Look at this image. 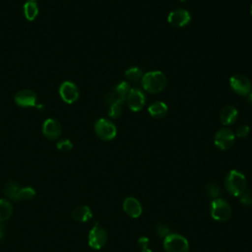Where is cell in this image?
Wrapping results in <instances>:
<instances>
[{
  "label": "cell",
  "instance_id": "cell-28",
  "mask_svg": "<svg viewBox=\"0 0 252 252\" xmlns=\"http://www.w3.org/2000/svg\"><path fill=\"white\" fill-rule=\"evenodd\" d=\"M156 231L159 237H165L167 234L170 233L168 226L165 225L164 223H160V222L156 225Z\"/></svg>",
  "mask_w": 252,
  "mask_h": 252
},
{
  "label": "cell",
  "instance_id": "cell-33",
  "mask_svg": "<svg viewBox=\"0 0 252 252\" xmlns=\"http://www.w3.org/2000/svg\"><path fill=\"white\" fill-rule=\"evenodd\" d=\"M141 252H153L151 249H149V248H147V249H144V250H142Z\"/></svg>",
  "mask_w": 252,
  "mask_h": 252
},
{
  "label": "cell",
  "instance_id": "cell-12",
  "mask_svg": "<svg viewBox=\"0 0 252 252\" xmlns=\"http://www.w3.org/2000/svg\"><path fill=\"white\" fill-rule=\"evenodd\" d=\"M37 95L32 90H21L15 95V102L22 107L36 106Z\"/></svg>",
  "mask_w": 252,
  "mask_h": 252
},
{
  "label": "cell",
  "instance_id": "cell-8",
  "mask_svg": "<svg viewBox=\"0 0 252 252\" xmlns=\"http://www.w3.org/2000/svg\"><path fill=\"white\" fill-rule=\"evenodd\" d=\"M229 85L231 89L240 95H247L252 91V85L250 80L244 75H234L229 79Z\"/></svg>",
  "mask_w": 252,
  "mask_h": 252
},
{
  "label": "cell",
  "instance_id": "cell-13",
  "mask_svg": "<svg viewBox=\"0 0 252 252\" xmlns=\"http://www.w3.org/2000/svg\"><path fill=\"white\" fill-rule=\"evenodd\" d=\"M42 133L49 140H56L61 135V125L54 118H47L42 125Z\"/></svg>",
  "mask_w": 252,
  "mask_h": 252
},
{
  "label": "cell",
  "instance_id": "cell-3",
  "mask_svg": "<svg viewBox=\"0 0 252 252\" xmlns=\"http://www.w3.org/2000/svg\"><path fill=\"white\" fill-rule=\"evenodd\" d=\"M231 214H232L231 206L226 200L220 197L212 200L211 216L215 220L226 221L231 217Z\"/></svg>",
  "mask_w": 252,
  "mask_h": 252
},
{
  "label": "cell",
  "instance_id": "cell-5",
  "mask_svg": "<svg viewBox=\"0 0 252 252\" xmlns=\"http://www.w3.org/2000/svg\"><path fill=\"white\" fill-rule=\"evenodd\" d=\"M107 242V231L99 225L98 222H95L94 225L89 232L88 243L91 248L99 250L101 249Z\"/></svg>",
  "mask_w": 252,
  "mask_h": 252
},
{
  "label": "cell",
  "instance_id": "cell-20",
  "mask_svg": "<svg viewBox=\"0 0 252 252\" xmlns=\"http://www.w3.org/2000/svg\"><path fill=\"white\" fill-rule=\"evenodd\" d=\"M20 186L14 181H9L4 187V194L14 201H18V193Z\"/></svg>",
  "mask_w": 252,
  "mask_h": 252
},
{
  "label": "cell",
  "instance_id": "cell-9",
  "mask_svg": "<svg viewBox=\"0 0 252 252\" xmlns=\"http://www.w3.org/2000/svg\"><path fill=\"white\" fill-rule=\"evenodd\" d=\"M59 94L65 102L73 103L79 98L80 93L75 83L71 81H65L59 87Z\"/></svg>",
  "mask_w": 252,
  "mask_h": 252
},
{
  "label": "cell",
  "instance_id": "cell-7",
  "mask_svg": "<svg viewBox=\"0 0 252 252\" xmlns=\"http://www.w3.org/2000/svg\"><path fill=\"white\" fill-rule=\"evenodd\" d=\"M235 141V135L234 133L226 128H222L220 129L214 138V143L215 145L222 151L228 150L229 148L232 147V145L234 144Z\"/></svg>",
  "mask_w": 252,
  "mask_h": 252
},
{
  "label": "cell",
  "instance_id": "cell-31",
  "mask_svg": "<svg viewBox=\"0 0 252 252\" xmlns=\"http://www.w3.org/2000/svg\"><path fill=\"white\" fill-rule=\"evenodd\" d=\"M5 231H6V229H5V225H4V224H2V223L0 222V239H2V238L4 237V235H5Z\"/></svg>",
  "mask_w": 252,
  "mask_h": 252
},
{
  "label": "cell",
  "instance_id": "cell-10",
  "mask_svg": "<svg viewBox=\"0 0 252 252\" xmlns=\"http://www.w3.org/2000/svg\"><path fill=\"white\" fill-rule=\"evenodd\" d=\"M126 100H127L129 108L132 111L137 112V111H140L144 107V105L146 103V96L141 90L131 89L129 94H127Z\"/></svg>",
  "mask_w": 252,
  "mask_h": 252
},
{
  "label": "cell",
  "instance_id": "cell-14",
  "mask_svg": "<svg viewBox=\"0 0 252 252\" xmlns=\"http://www.w3.org/2000/svg\"><path fill=\"white\" fill-rule=\"evenodd\" d=\"M123 210L131 218H139L142 215L143 208L140 201L134 197H127L123 201Z\"/></svg>",
  "mask_w": 252,
  "mask_h": 252
},
{
  "label": "cell",
  "instance_id": "cell-30",
  "mask_svg": "<svg viewBox=\"0 0 252 252\" xmlns=\"http://www.w3.org/2000/svg\"><path fill=\"white\" fill-rule=\"evenodd\" d=\"M137 243H138V246H139L142 250H144V249L149 248L150 239H149L147 236H141V237L138 239Z\"/></svg>",
  "mask_w": 252,
  "mask_h": 252
},
{
  "label": "cell",
  "instance_id": "cell-27",
  "mask_svg": "<svg viewBox=\"0 0 252 252\" xmlns=\"http://www.w3.org/2000/svg\"><path fill=\"white\" fill-rule=\"evenodd\" d=\"M114 90H115L118 94H120L121 95L127 97V94H129L131 88H130V85H129L127 82H120V83L114 88Z\"/></svg>",
  "mask_w": 252,
  "mask_h": 252
},
{
  "label": "cell",
  "instance_id": "cell-35",
  "mask_svg": "<svg viewBox=\"0 0 252 252\" xmlns=\"http://www.w3.org/2000/svg\"><path fill=\"white\" fill-rule=\"evenodd\" d=\"M179 1H181V2H183V1H185V0H179Z\"/></svg>",
  "mask_w": 252,
  "mask_h": 252
},
{
  "label": "cell",
  "instance_id": "cell-29",
  "mask_svg": "<svg viewBox=\"0 0 252 252\" xmlns=\"http://www.w3.org/2000/svg\"><path fill=\"white\" fill-rule=\"evenodd\" d=\"M250 128L247 125H240L236 130V136L238 138H245L249 134Z\"/></svg>",
  "mask_w": 252,
  "mask_h": 252
},
{
  "label": "cell",
  "instance_id": "cell-17",
  "mask_svg": "<svg viewBox=\"0 0 252 252\" xmlns=\"http://www.w3.org/2000/svg\"><path fill=\"white\" fill-rule=\"evenodd\" d=\"M167 105L162 102V101H156L154 103H152L149 108H148V111L150 113V115L154 118H162L166 115L167 113Z\"/></svg>",
  "mask_w": 252,
  "mask_h": 252
},
{
  "label": "cell",
  "instance_id": "cell-4",
  "mask_svg": "<svg viewBox=\"0 0 252 252\" xmlns=\"http://www.w3.org/2000/svg\"><path fill=\"white\" fill-rule=\"evenodd\" d=\"M165 252H189L188 240L179 233H169L163 239Z\"/></svg>",
  "mask_w": 252,
  "mask_h": 252
},
{
  "label": "cell",
  "instance_id": "cell-26",
  "mask_svg": "<svg viewBox=\"0 0 252 252\" xmlns=\"http://www.w3.org/2000/svg\"><path fill=\"white\" fill-rule=\"evenodd\" d=\"M239 200L242 205L246 207H252V191L245 190L240 196Z\"/></svg>",
  "mask_w": 252,
  "mask_h": 252
},
{
  "label": "cell",
  "instance_id": "cell-15",
  "mask_svg": "<svg viewBox=\"0 0 252 252\" xmlns=\"http://www.w3.org/2000/svg\"><path fill=\"white\" fill-rule=\"evenodd\" d=\"M92 217H93L92 210L89 206H86V205L78 206L72 212V218L79 222H86L90 219H92Z\"/></svg>",
  "mask_w": 252,
  "mask_h": 252
},
{
  "label": "cell",
  "instance_id": "cell-16",
  "mask_svg": "<svg viewBox=\"0 0 252 252\" xmlns=\"http://www.w3.org/2000/svg\"><path fill=\"white\" fill-rule=\"evenodd\" d=\"M237 109L231 105L225 106L220 113V121L223 125H230L237 119Z\"/></svg>",
  "mask_w": 252,
  "mask_h": 252
},
{
  "label": "cell",
  "instance_id": "cell-21",
  "mask_svg": "<svg viewBox=\"0 0 252 252\" xmlns=\"http://www.w3.org/2000/svg\"><path fill=\"white\" fill-rule=\"evenodd\" d=\"M125 76L129 81L136 82L143 78V72L138 67H131L125 71Z\"/></svg>",
  "mask_w": 252,
  "mask_h": 252
},
{
  "label": "cell",
  "instance_id": "cell-23",
  "mask_svg": "<svg viewBox=\"0 0 252 252\" xmlns=\"http://www.w3.org/2000/svg\"><path fill=\"white\" fill-rule=\"evenodd\" d=\"M206 194L212 200L220 198V187L218 185H216L215 183H209L206 185Z\"/></svg>",
  "mask_w": 252,
  "mask_h": 252
},
{
  "label": "cell",
  "instance_id": "cell-11",
  "mask_svg": "<svg viewBox=\"0 0 252 252\" xmlns=\"http://www.w3.org/2000/svg\"><path fill=\"white\" fill-rule=\"evenodd\" d=\"M191 20L189 12L185 9H175L169 13L167 17V22L174 28H182L186 26Z\"/></svg>",
  "mask_w": 252,
  "mask_h": 252
},
{
  "label": "cell",
  "instance_id": "cell-24",
  "mask_svg": "<svg viewBox=\"0 0 252 252\" xmlns=\"http://www.w3.org/2000/svg\"><path fill=\"white\" fill-rule=\"evenodd\" d=\"M122 103L121 102H115V103H112L109 105V108H108V115L111 117V118H118L120 115H121V112H122Z\"/></svg>",
  "mask_w": 252,
  "mask_h": 252
},
{
  "label": "cell",
  "instance_id": "cell-2",
  "mask_svg": "<svg viewBox=\"0 0 252 252\" xmlns=\"http://www.w3.org/2000/svg\"><path fill=\"white\" fill-rule=\"evenodd\" d=\"M142 86L145 91L151 94H158L164 90L166 77L160 71H151L143 75Z\"/></svg>",
  "mask_w": 252,
  "mask_h": 252
},
{
  "label": "cell",
  "instance_id": "cell-22",
  "mask_svg": "<svg viewBox=\"0 0 252 252\" xmlns=\"http://www.w3.org/2000/svg\"><path fill=\"white\" fill-rule=\"evenodd\" d=\"M35 196V191L32 187L20 188L18 193V201H27L31 200Z\"/></svg>",
  "mask_w": 252,
  "mask_h": 252
},
{
  "label": "cell",
  "instance_id": "cell-18",
  "mask_svg": "<svg viewBox=\"0 0 252 252\" xmlns=\"http://www.w3.org/2000/svg\"><path fill=\"white\" fill-rule=\"evenodd\" d=\"M24 14L28 21H33L38 15V6L35 0H27L24 4Z\"/></svg>",
  "mask_w": 252,
  "mask_h": 252
},
{
  "label": "cell",
  "instance_id": "cell-6",
  "mask_svg": "<svg viewBox=\"0 0 252 252\" xmlns=\"http://www.w3.org/2000/svg\"><path fill=\"white\" fill-rule=\"evenodd\" d=\"M94 132L96 136L103 141H110L115 138L116 126L105 118H100L94 123Z\"/></svg>",
  "mask_w": 252,
  "mask_h": 252
},
{
  "label": "cell",
  "instance_id": "cell-1",
  "mask_svg": "<svg viewBox=\"0 0 252 252\" xmlns=\"http://www.w3.org/2000/svg\"><path fill=\"white\" fill-rule=\"evenodd\" d=\"M246 178L242 172L232 169L225 175L224 188L230 195L239 197L246 190Z\"/></svg>",
  "mask_w": 252,
  "mask_h": 252
},
{
  "label": "cell",
  "instance_id": "cell-25",
  "mask_svg": "<svg viewBox=\"0 0 252 252\" xmlns=\"http://www.w3.org/2000/svg\"><path fill=\"white\" fill-rule=\"evenodd\" d=\"M56 147L60 152H70L73 148V144L69 139H61L57 142Z\"/></svg>",
  "mask_w": 252,
  "mask_h": 252
},
{
  "label": "cell",
  "instance_id": "cell-34",
  "mask_svg": "<svg viewBox=\"0 0 252 252\" xmlns=\"http://www.w3.org/2000/svg\"><path fill=\"white\" fill-rule=\"evenodd\" d=\"M250 12H251V15H252V5H251V9H250Z\"/></svg>",
  "mask_w": 252,
  "mask_h": 252
},
{
  "label": "cell",
  "instance_id": "cell-19",
  "mask_svg": "<svg viewBox=\"0 0 252 252\" xmlns=\"http://www.w3.org/2000/svg\"><path fill=\"white\" fill-rule=\"evenodd\" d=\"M13 214V206L6 199H0V222L7 220Z\"/></svg>",
  "mask_w": 252,
  "mask_h": 252
},
{
  "label": "cell",
  "instance_id": "cell-32",
  "mask_svg": "<svg viewBox=\"0 0 252 252\" xmlns=\"http://www.w3.org/2000/svg\"><path fill=\"white\" fill-rule=\"evenodd\" d=\"M249 100H250V102L252 103V91L249 93Z\"/></svg>",
  "mask_w": 252,
  "mask_h": 252
}]
</instances>
